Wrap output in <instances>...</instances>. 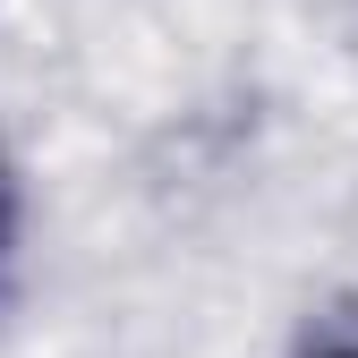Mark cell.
<instances>
[{"instance_id":"cell-1","label":"cell","mask_w":358,"mask_h":358,"mask_svg":"<svg viewBox=\"0 0 358 358\" xmlns=\"http://www.w3.org/2000/svg\"><path fill=\"white\" fill-rule=\"evenodd\" d=\"M17 256H26V196H17L9 162H0V307H9V290H17Z\"/></svg>"},{"instance_id":"cell-2","label":"cell","mask_w":358,"mask_h":358,"mask_svg":"<svg viewBox=\"0 0 358 358\" xmlns=\"http://www.w3.org/2000/svg\"><path fill=\"white\" fill-rule=\"evenodd\" d=\"M299 358H358V341H307Z\"/></svg>"}]
</instances>
